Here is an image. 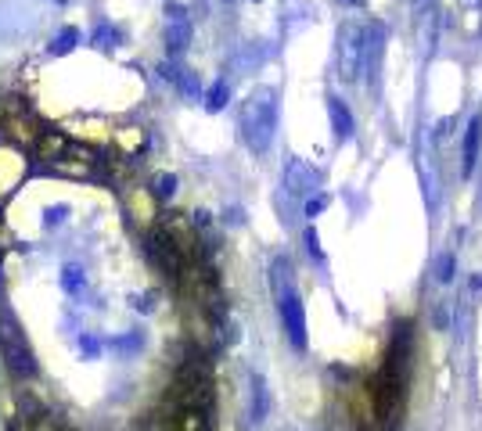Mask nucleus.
<instances>
[{"label":"nucleus","instance_id":"f257e3e1","mask_svg":"<svg viewBox=\"0 0 482 431\" xmlns=\"http://www.w3.org/2000/svg\"><path fill=\"white\" fill-rule=\"evenodd\" d=\"M238 130L248 151L266 155L274 144V130H277V90L274 86H256L245 97L241 115H238Z\"/></svg>","mask_w":482,"mask_h":431},{"label":"nucleus","instance_id":"f03ea898","mask_svg":"<svg viewBox=\"0 0 482 431\" xmlns=\"http://www.w3.org/2000/svg\"><path fill=\"white\" fill-rule=\"evenodd\" d=\"M270 284H274V298H277V313L284 320V331H288V341L302 352L306 349V313H302V298L292 287V274H288V259L277 256L270 262Z\"/></svg>","mask_w":482,"mask_h":431},{"label":"nucleus","instance_id":"7ed1b4c3","mask_svg":"<svg viewBox=\"0 0 482 431\" xmlns=\"http://www.w3.org/2000/svg\"><path fill=\"white\" fill-rule=\"evenodd\" d=\"M338 76L346 83H356L364 72V26L360 22H346L338 29Z\"/></svg>","mask_w":482,"mask_h":431},{"label":"nucleus","instance_id":"20e7f679","mask_svg":"<svg viewBox=\"0 0 482 431\" xmlns=\"http://www.w3.org/2000/svg\"><path fill=\"white\" fill-rule=\"evenodd\" d=\"M0 345H4V359H8V370L19 374V377H33L37 374V359H33V349L26 334L19 331V323L11 316L0 320Z\"/></svg>","mask_w":482,"mask_h":431},{"label":"nucleus","instance_id":"39448f33","mask_svg":"<svg viewBox=\"0 0 482 431\" xmlns=\"http://www.w3.org/2000/svg\"><path fill=\"white\" fill-rule=\"evenodd\" d=\"M410 15H414V32H418L421 58H432L436 44H439V26H443L439 4L436 0H410Z\"/></svg>","mask_w":482,"mask_h":431},{"label":"nucleus","instance_id":"423d86ee","mask_svg":"<svg viewBox=\"0 0 482 431\" xmlns=\"http://www.w3.org/2000/svg\"><path fill=\"white\" fill-rule=\"evenodd\" d=\"M320 187V173L310 166V162L302 158H288V166H284V191L292 198H302V202H310Z\"/></svg>","mask_w":482,"mask_h":431},{"label":"nucleus","instance_id":"0eeeda50","mask_svg":"<svg viewBox=\"0 0 482 431\" xmlns=\"http://www.w3.org/2000/svg\"><path fill=\"white\" fill-rule=\"evenodd\" d=\"M382 54H385V26L382 22H364V76H367L371 86H378Z\"/></svg>","mask_w":482,"mask_h":431},{"label":"nucleus","instance_id":"6e6552de","mask_svg":"<svg viewBox=\"0 0 482 431\" xmlns=\"http://www.w3.org/2000/svg\"><path fill=\"white\" fill-rule=\"evenodd\" d=\"M479 144H482V119L472 115L468 119V130H464V151H461V176L468 180L479 166Z\"/></svg>","mask_w":482,"mask_h":431},{"label":"nucleus","instance_id":"1a4fd4ad","mask_svg":"<svg viewBox=\"0 0 482 431\" xmlns=\"http://www.w3.org/2000/svg\"><path fill=\"white\" fill-rule=\"evenodd\" d=\"M191 40V22H187V11L184 8H169V29H166V44L169 54H180Z\"/></svg>","mask_w":482,"mask_h":431},{"label":"nucleus","instance_id":"9d476101","mask_svg":"<svg viewBox=\"0 0 482 431\" xmlns=\"http://www.w3.org/2000/svg\"><path fill=\"white\" fill-rule=\"evenodd\" d=\"M328 119H331V130H335V140H349L356 133V122H353V112L346 108L342 97H328Z\"/></svg>","mask_w":482,"mask_h":431},{"label":"nucleus","instance_id":"9b49d317","mask_svg":"<svg viewBox=\"0 0 482 431\" xmlns=\"http://www.w3.org/2000/svg\"><path fill=\"white\" fill-rule=\"evenodd\" d=\"M266 413H270V392L259 374H252V424H259Z\"/></svg>","mask_w":482,"mask_h":431},{"label":"nucleus","instance_id":"f8f14e48","mask_svg":"<svg viewBox=\"0 0 482 431\" xmlns=\"http://www.w3.org/2000/svg\"><path fill=\"white\" fill-rule=\"evenodd\" d=\"M454 274H457V259H454V251H439L436 262H432V277H436L439 284H450Z\"/></svg>","mask_w":482,"mask_h":431},{"label":"nucleus","instance_id":"ddd939ff","mask_svg":"<svg viewBox=\"0 0 482 431\" xmlns=\"http://www.w3.org/2000/svg\"><path fill=\"white\" fill-rule=\"evenodd\" d=\"M227 97H230V86L227 83H216V86L209 90V97H205V108H209V112H220V108L227 104Z\"/></svg>","mask_w":482,"mask_h":431},{"label":"nucleus","instance_id":"4468645a","mask_svg":"<svg viewBox=\"0 0 482 431\" xmlns=\"http://www.w3.org/2000/svg\"><path fill=\"white\" fill-rule=\"evenodd\" d=\"M76 44H80V29H62L58 40L50 44V50H55V54H65V50H73Z\"/></svg>","mask_w":482,"mask_h":431},{"label":"nucleus","instance_id":"2eb2a0df","mask_svg":"<svg viewBox=\"0 0 482 431\" xmlns=\"http://www.w3.org/2000/svg\"><path fill=\"white\" fill-rule=\"evenodd\" d=\"M302 241H306V251L317 259V262H324V248H320V238H317V230L306 227V233H302Z\"/></svg>","mask_w":482,"mask_h":431},{"label":"nucleus","instance_id":"dca6fc26","mask_svg":"<svg viewBox=\"0 0 482 431\" xmlns=\"http://www.w3.org/2000/svg\"><path fill=\"white\" fill-rule=\"evenodd\" d=\"M62 284H65V291H80V287H83V269L80 266H65Z\"/></svg>","mask_w":482,"mask_h":431},{"label":"nucleus","instance_id":"f3484780","mask_svg":"<svg viewBox=\"0 0 482 431\" xmlns=\"http://www.w3.org/2000/svg\"><path fill=\"white\" fill-rule=\"evenodd\" d=\"M94 44H101V47H115V29H112V26L94 29Z\"/></svg>","mask_w":482,"mask_h":431},{"label":"nucleus","instance_id":"a211bd4d","mask_svg":"<svg viewBox=\"0 0 482 431\" xmlns=\"http://www.w3.org/2000/svg\"><path fill=\"white\" fill-rule=\"evenodd\" d=\"M436 327H439V331L450 327V302H439V305H436Z\"/></svg>","mask_w":482,"mask_h":431},{"label":"nucleus","instance_id":"6ab92c4d","mask_svg":"<svg viewBox=\"0 0 482 431\" xmlns=\"http://www.w3.org/2000/svg\"><path fill=\"white\" fill-rule=\"evenodd\" d=\"M324 205H328V198H324V194H313L310 202H306V216H317V212L324 209Z\"/></svg>","mask_w":482,"mask_h":431},{"label":"nucleus","instance_id":"aec40b11","mask_svg":"<svg viewBox=\"0 0 482 431\" xmlns=\"http://www.w3.org/2000/svg\"><path fill=\"white\" fill-rule=\"evenodd\" d=\"M173 187H176V180H173V176H163V180H158V194H163V198H169Z\"/></svg>","mask_w":482,"mask_h":431},{"label":"nucleus","instance_id":"412c9836","mask_svg":"<svg viewBox=\"0 0 482 431\" xmlns=\"http://www.w3.org/2000/svg\"><path fill=\"white\" fill-rule=\"evenodd\" d=\"M472 291H475V295H482V277H479V274L472 277Z\"/></svg>","mask_w":482,"mask_h":431},{"label":"nucleus","instance_id":"4be33fe9","mask_svg":"<svg viewBox=\"0 0 482 431\" xmlns=\"http://www.w3.org/2000/svg\"><path fill=\"white\" fill-rule=\"evenodd\" d=\"M461 4H468V8H482V0H461Z\"/></svg>","mask_w":482,"mask_h":431},{"label":"nucleus","instance_id":"5701e85b","mask_svg":"<svg viewBox=\"0 0 482 431\" xmlns=\"http://www.w3.org/2000/svg\"><path fill=\"white\" fill-rule=\"evenodd\" d=\"M346 4H356V8H360V4H364V0H346Z\"/></svg>","mask_w":482,"mask_h":431},{"label":"nucleus","instance_id":"b1692460","mask_svg":"<svg viewBox=\"0 0 482 431\" xmlns=\"http://www.w3.org/2000/svg\"><path fill=\"white\" fill-rule=\"evenodd\" d=\"M479 36H482V22H479Z\"/></svg>","mask_w":482,"mask_h":431},{"label":"nucleus","instance_id":"393cba45","mask_svg":"<svg viewBox=\"0 0 482 431\" xmlns=\"http://www.w3.org/2000/svg\"><path fill=\"white\" fill-rule=\"evenodd\" d=\"M58 4H65V0H58Z\"/></svg>","mask_w":482,"mask_h":431}]
</instances>
